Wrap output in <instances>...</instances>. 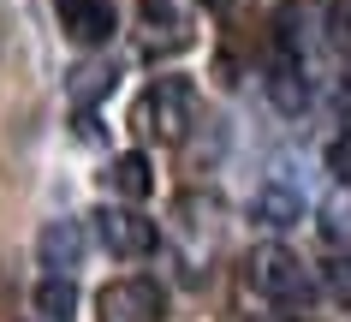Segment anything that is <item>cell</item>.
<instances>
[{
  "label": "cell",
  "mask_w": 351,
  "mask_h": 322,
  "mask_svg": "<svg viewBox=\"0 0 351 322\" xmlns=\"http://www.w3.org/2000/svg\"><path fill=\"white\" fill-rule=\"evenodd\" d=\"M95 239L113 257H149L155 251V221L137 215V209H101L95 215Z\"/></svg>",
  "instance_id": "cell-4"
},
{
  "label": "cell",
  "mask_w": 351,
  "mask_h": 322,
  "mask_svg": "<svg viewBox=\"0 0 351 322\" xmlns=\"http://www.w3.org/2000/svg\"><path fill=\"white\" fill-rule=\"evenodd\" d=\"M250 215H256L262 227H292L298 215H304V191H298L286 173H268L256 185V197H250Z\"/></svg>",
  "instance_id": "cell-6"
},
{
  "label": "cell",
  "mask_w": 351,
  "mask_h": 322,
  "mask_svg": "<svg viewBox=\"0 0 351 322\" xmlns=\"http://www.w3.org/2000/svg\"><path fill=\"white\" fill-rule=\"evenodd\" d=\"M60 6V24H66V36L95 48V42L113 36V0H54Z\"/></svg>",
  "instance_id": "cell-7"
},
{
  "label": "cell",
  "mask_w": 351,
  "mask_h": 322,
  "mask_svg": "<svg viewBox=\"0 0 351 322\" xmlns=\"http://www.w3.org/2000/svg\"><path fill=\"white\" fill-rule=\"evenodd\" d=\"M95 310H101V322H161L167 292L155 281H143V275H131V281L101 286L95 292Z\"/></svg>",
  "instance_id": "cell-3"
},
{
  "label": "cell",
  "mask_w": 351,
  "mask_h": 322,
  "mask_svg": "<svg viewBox=\"0 0 351 322\" xmlns=\"http://www.w3.org/2000/svg\"><path fill=\"white\" fill-rule=\"evenodd\" d=\"M322 292L333 304H351V257H328L322 263Z\"/></svg>",
  "instance_id": "cell-12"
},
{
  "label": "cell",
  "mask_w": 351,
  "mask_h": 322,
  "mask_svg": "<svg viewBox=\"0 0 351 322\" xmlns=\"http://www.w3.org/2000/svg\"><path fill=\"white\" fill-rule=\"evenodd\" d=\"M36 257L48 275H72L84 263V221H48L36 239Z\"/></svg>",
  "instance_id": "cell-8"
},
{
  "label": "cell",
  "mask_w": 351,
  "mask_h": 322,
  "mask_svg": "<svg viewBox=\"0 0 351 322\" xmlns=\"http://www.w3.org/2000/svg\"><path fill=\"white\" fill-rule=\"evenodd\" d=\"M72 310H77L72 275H48V281H36V317L42 322H72Z\"/></svg>",
  "instance_id": "cell-10"
},
{
  "label": "cell",
  "mask_w": 351,
  "mask_h": 322,
  "mask_svg": "<svg viewBox=\"0 0 351 322\" xmlns=\"http://www.w3.org/2000/svg\"><path fill=\"white\" fill-rule=\"evenodd\" d=\"M328 173L339 179V185H351V132H339L328 143Z\"/></svg>",
  "instance_id": "cell-13"
},
{
  "label": "cell",
  "mask_w": 351,
  "mask_h": 322,
  "mask_svg": "<svg viewBox=\"0 0 351 322\" xmlns=\"http://www.w3.org/2000/svg\"><path fill=\"white\" fill-rule=\"evenodd\" d=\"M244 275H250V292H262L268 304H304L310 299V268L298 263V251H286V245H256Z\"/></svg>",
  "instance_id": "cell-2"
},
{
  "label": "cell",
  "mask_w": 351,
  "mask_h": 322,
  "mask_svg": "<svg viewBox=\"0 0 351 322\" xmlns=\"http://www.w3.org/2000/svg\"><path fill=\"white\" fill-rule=\"evenodd\" d=\"M191 119H197V90H191V78H155L137 102V126L149 137H161V143H179L191 132Z\"/></svg>",
  "instance_id": "cell-1"
},
{
  "label": "cell",
  "mask_w": 351,
  "mask_h": 322,
  "mask_svg": "<svg viewBox=\"0 0 351 322\" xmlns=\"http://www.w3.org/2000/svg\"><path fill=\"white\" fill-rule=\"evenodd\" d=\"M149 185H155V173H149V155H113L108 161V191H119V197H149Z\"/></svg>",
  "instance_id": "cell-9"
},
{
  "label": "cell",
  "mask_w": 351,
  "mask_h": 322,
  "mask_svg": "<svg viewBox=\"0 0 351 322\" xmlns=\"http://www.w3.org/2000/svg\"><path fill=\"white\" fill-rule=\"evenodd\" d=\"M268 90H274V102L286 108V114H298L304 102H310V90H304V72H298L292 54H280V66L268 72Z\"/></svg>",
  "instance_id": "cell-11"
},
{
  "label": "cell",
  "mask_w": 351,
  "mask_h": 322,
  "mask_svg": "<svg viewBox=\"0 0 351 322\" xmlns=\"http://www.w3.org/2000/svg\"><path fill=\"white\" fill-rule=\"evenodd\" d=\"M191 42V12L179 0H143V48L149 54H179Z\"/></svg>",
  "instance_id": "cell-5"
}]
</instances>
